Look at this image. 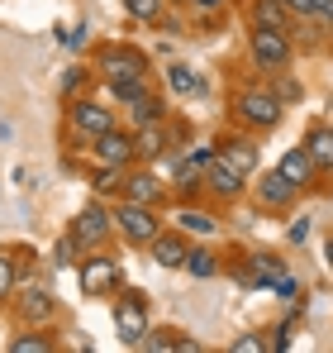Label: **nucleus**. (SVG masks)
Wrapping results in <instances>:
<instances>
[{"mask_svg":"<svg viewBox=\"0 0 333 353\" xmlns=\"http://www.w3.org/2000/svg\"><path fill=\"white\" fill-rule=\"evenodd\" d=\"M62 139H67V148H86L91 153V143L100 139V134H110L119 129V110H114L110 101H100V96H76V101H67L62 105Z\"/></svg>","mask_w":333,"mask_h":353,"instance_id":"obj_1","label":"nucleus"},{"mask_svg":"<svg viewBox=\"0 0 333 353\" xmlns=\"http://www.w3.org/2000/svg\"><path fill=\"white\" fill-rule=\"evenodd\" d=\"M228 119L238 129H248V134H267V129H277L281 119H286V101L272 86H243L228 101Z\"/></svg>","mask_w":333,"mask_h":353,"instance_id":"obj_2","label":"nucleus"},{"mask_svg":"<svg viewBox=\"0 0 333 353\" xmlns=\"http://www.w3.org/2000/svg\"><path fill=\"white\" fill-rule=\"evenodd\" d=\"M91 67L100 81H119V77H153V58L138 48V43H124V39H105L91 48Z\"/></svg>","mask_w":333,"mask_h":353,"instance_id":"obj_3","label":"nucleus"},{"mask_svg":"<svg viewBox=\"0 0 333 353\" xmlns=\"http://www.w3.org/2000/svg\"><path fill=\"white\" fill-rule=\"evenodd\" d=\"M110 215H114V234L124 239V243H133V248H148V243L166 230V220L158 215V205H143V201H129V196L114 201Z\"/></svg>","mask_w":333,"mask_h":353,"instance_id":"obj_4","label":"nucleus"},{"mask_svg":"<svg viewBox=\"0 0 333 353\" xmlns=\"http://www.w3.org/2000/svg\"><path fill=\"white\" fill-rule=\"evenodd\" d=\"M248 58L262 77H277L295 62V43L286 29H267V24H248Z\"/></svg>","mask_w":333,"mask_h":353,"instance_id":"obj_5","label":"nucleus"},{"mask_svg":"<svg viewBox=\"0 0 333 353\" xmlns=\"http://www.w3.org/2000/svg\"><path fill=\"white\" fill-rule=\"evenodd\" d=\"M76 287L86 301H100V296H114L124 287V268H119V258H114L110 248H100V253H86L81 263H76Z\"/></svg>","mask_w":333,"mask_h":353,"instance_id":"obj_6","label":"nucleus"},{"mask_svg":"<svg viewBox=\"0 0 333 353\" xmlns=\"http://www.w3.org/2000/svg\"><path fill=\"white\" fill-rule=\"evenodd\" d=\"M67 234L81 243V253H100V248H110V239H114V215H110V205H100V196H96V201H86V205L72 215Z\"/></svg>","mask_w":333,"mask_h":353,"instance_id":"obj_7","label":"nucleus"},{"mask_svg":"<svg viewBox=\"0 0 333 353\" xmlns=\"http://www.w3.org/2000/svg\"><path fill=\"white\" fill-rule=\"evenodd\" d=\"M148 330H153V305H148V296L143 292H119L114 301V334H119V344H129V349H138L143 339H148Z\"/></svg>","mask_w":333,"mask_h":353,"instance_id":"obj_8","label":"nucleus"},{"mask_svg":"<svg viewBox=\"0 0 333 353\" xmlns=\"http://www.w3.org/2000/svg\"><path fill=\"white\" fill-rule=\"evenodd\" d=\"M10 310H14V320H19V325H43V330H53L57 296L48 292L43 282H19V292L10 296Z\"/></svg>","mask_w":333,"mask_h":353,"instance_id":"obj_9","label":"nucleus"},{"mask_svg":"<svg viewBox=\"0 0 333 353\" xmlns=\"http://www.w3.org/2000/svg\"><path fill=\"white\" fill-rule=\"evenodd\" d=\"M91 158H96V163H114V168H133V163H138V139H133V129L119 124L110 134H100V139L91 143Z\"/></svg>","mask_w":333,"mask_h":353,"instance_id":"obj_10","label":"nucleus"},{"mask_svg":"<svg viewBox=\"0 0 333 353\" xmlns=\"http://www.w3.org/2000/svg\"><path fill=\"white\" fill-rule=\"evenodd\" d=\"M215 143H219V158L228 163V168H238L243 176H257L262 153H257V143H253V134H248V129H238V134H219Z\"/></svg>","mask_w":333,"mask_h":353,"instance_id":"obj_11","label":"nucleus"},{"mask_svg":"<svg viewBox=\"0 0 333 353\" xmlns=\"http://www.w3.org/2000/svg\"><path fill=\"white\" fill-rule=\"evenodd\" d=\"M124 196L129 201H143V205H166V186L158 181V163H133L124 176Z\"/></svg>","mask_w":333,"mask_h":353,"instance_id":"obj_12","label":"nucleus"},{"mask_svg":"<svg viewBox=\"0 0 333 353\" xmlns=\"http://www.w3.org/2000/svg\"><path fill=\"white\" fill-rule=\"evenodd\" d=\"M186 253H191V234H181L176 225H166L162 234L148 243V258H153L158 268H181V263H186Z\"/></svg>","mask_w":333,"mask_h":353,"instance_id":"obj_13","label":"nucleus"},{"mask_svg":"<svg viewBox=\"0 0 333 353\" xmlns=\"http://www.w3.org/2000/svg\"><path fill=\"white\" fill-rule=\"evenodd\" d=\"M300 196H305V191H300L290 176H281V172H267L262 181H257V205H267V210H290Z\"/></svg>","mask_w":333,"mask_h":353,"instance_id":"obj_14","label":"nucleus"},{"mask_svg":"<svg viewBox=\"0 0 333 353\" xmlns=\"http://www.w3.org/2000/svg\"><path fill=\"white\" fill-rule=\"evenodd\" d=\"M171 225H176L181 234H191V239H210L219 230L215 210H205V205H195V201H181V205L171 210Z\"/></svg>","mask_w":333,"mask_h":353,"instance_id":"obj_15","label":"nucleus"},{"mask_svg":"<svg viewBox=\"0 0 333 353\" xmlns=\"http://www.w3.org/2000/svg\"><path fill=\"white\" fill-rule=\"evenodd\" d=\"M277 172H281V176H290L300 191H310V186H314V176H319V163L310 158V148H305V143H295V148H286V153H281Z\"/></svg>","mask_w":333,"mask_h":353,"instance_id":"obj_16","label":"nucleus"},{"mask_svg":"<svg viewBox=\"0 0 333 353\" xmlns=\"http://www.w3.org/2000/svg\"><path fill=\"white\" fill-rule=\"evenodd\" d=\"M243 186H248V176L238 172V168H228L224 158L210 163V172H205V191H210V196H219V201H238Z\"/></svg>","mask_w":333,"mask_h":353,"instance_id":"obj_17","label":"nucleus"},{"mask_svg":"<svg viewBox=\"0 0 333 353\" xmlns=\"http://www.w3.org/2000/svg\"><path fill=\"white\" fill-rule=\"evenodd\" d=\"M171 134H176V124H171V119L133 129V139H138V163H158L166 148H171Z\"/></svg>","mask_w":333,"mask_h":353,"instance_id":"obj_18","label":"nucleus"},{"mask_svg":"<svg viewBox=\"0 0 333 353\" xmlns=\"http://www.w3.org/2000/svg\"><path fill=\"white\" fill-rule=\"evenodd\" d=\"M124 176H129V168L96 163V158H91V168H86V181H91V191H96L100 201H119V196H124Z\"/></svg>","mask_w":333,"mask_h":353,"instance_id":"obj_19","label":"nucleus"},{"mask_svg":"<svg viewBox=\"0 0 333 353\" xmlns=\"http://www.w3.org/2000/svg\"><path fill=\"white\" fill-rule=\"evenodd\" d=\"M100 86H105V101H110V105H124V110L158 91V86H153V77H119V81H100Z\"/></svg>","mask_w":333,"mask_h":353,"instance_id":"obj_20","label":"nucleus"},{"mask_svg":"<svg viewBox=\"0 0 333 353\" xmlns=\"http://www.w3.org/2000/svg\"><path fill=\"white\" fill-rule=\"evenodd\" d=\"M248 24H267V29H286V34H290L300 19H295L281 0H248Z\"/></svg>","mask_w":333,"mask_h":353,"instance_id":"obj_21","label":"nucleus"},{"mask_svg":"<svg viewBox=\"0 0 333 353\" xmlns=\"http://www.w3.org/2000/svg\"><path fill=\"white\" fill-rule=\"evenodd\" d=\"M166 119V101H162V91H153V96H143L138 105H129L124 110V124L129 129H143V124H162Z\"/></svg>","mask_w":333,"mask_h":353,"instance_id":"obj_22","label":"nucleus"},{"mask_svg":"<svg viewBox=\"0 0 333 353\" xmlns=\"http://www.w3.org/2000/svg\"><path fill=\"white\" fill-rule=\"evenodd\" d=\"M219 253L215 248H205V243H195L191 253H186V263H181V272H191L195 282H210V277H219Z\"/></svg>","mask_w":333,"mask_h":353,"instance_id":"obj_23","label":"nucleus"},{"mask_svg":"<svg viewBox=\"0 0 333 353\" xmlns=\"http://www.w3.org/2000/svg\"><path fill=\"white\" fill-rule=\"evenodd\" d=\"M166 86L176 96H200L205 91V77L191 67V62H166Z\"/></svg>","mask_w":333,"mask_h":353,"instance_id":"obj_24","label":"nucleus"},{"mask_svg":"<svg viewBox=\"0 0 333 353\" xmlns=\"http://www.w3.org/2000/svg\"><path fill=\"white\" fill-rule=\"evenodd\" d=\"M96 81H100V77H96V67H91V62L67 67V72H62V86H57V91H62V105H67V101H76V96H86Z\"/></svg>","mask_w":333,"mask_h":353,"instance_id":"obj_25","label":"nucleus"},{"mask_svg":"<svg viewBox=\"0 0 333 353\" xmlns=\"http://www.w3.org/2000/svg\"><path fill=\"white\" fill-rule=\"evenodd\" d=\"M5 349H10V353H53L57 339L43 330V325H24V334H14Z\"/></svg>","mask_w":333,"mask_h":353,"instance_id":"obj_26","label":"nucleus"},{"mask_svg":"<svg viewBox=\"0 0 333 353\" xmlns=\"http://www.w3.org/2000/svg\"><path fill=\"white\" fill-rule=\"evenodd\" d=\"M305 148H310V158L319 163V172H333V129L329 124H314V129L305 134Z\"/></svg>","mask_w":333,"mask_h":353,"instance_id":"obj_27","label":"nucleus"},{"mask_svg":"<svg viewBox=\"0 0 333 353\" xmlns=\"http://www.w3.org/2000/svg\"><path fill=\"white\" fill-rule=\"evenodd\" d=\"M124 10H129V19L133 24H148V29H158L166 14V0H124Z\"/></svg>","mask_w":333,"mask_h":353,"instance_id":"obj_28","label":"nucleus"},{"mask_svg":"<svg viewBox=\"0 0 333 353\" xmlns=\"http://www.w3.org/2000/svg\"><path fill=\"white\" fill-rule=\"evenodd\" d=\"M19 268H24L19 253H5V248H0V305L19 292Z\"/></svg>","mask_w":333,"mask_h":353,"instance_id":"obj_29","label":"nucleus"},{"mask_svg":"<svg viewBox=\"0 0 333 353\" xmlns=\"http://www.w3.org/2000/svg\"><path fill=\"white\" fill-rule=\"evenodd\" d=\"M243 263H248V268L257 272V282H262V287H267L272 277H281V272H286V263H281L277 253H248Z\"/></svg>","mask_w":333,"mask_h":353,"instance_id":"obj_30","label":"nucleus"},{"mask_svg":"<svg viewBox=\"0 0 333 353\" xmlns=\"http://www.w3.org/2000/svg\"><path fill=\"white\" fill-rule=\"evenodd\" d=\"M81 258H86V253H81V243H76L72 234H62V239L53 243V263H57V268H76Z\"/></svg>","mask_w":333,"mask_h":353,"instance_id":"obj_31","label":"nucleus"},{"mask_svg":"<svg viewBox=\"0 0 333 353\" xmlns=\"http://www.w3.org/2000/svg\"><path fill=\"white\" fill-rule=\"evenodd\" d=\"M233 353H267L272 349V339H262V334H233Z\"/></svg>","mask_w":333,"mask_h":353,"instance_id":"obj_32","label":"nucleus"},{"mask_svg":"<svg viewBox=\"0 0 333 353\" xmlns=\"http://www.w3.org/2000/svg\"><path fill=\"white\" fill-rule=\"evenodd\" d=\"M295 19H305V24H319V0H281Z\"/></svg>","mask_w":333,"mask_h":353,"instance_id":"obj_33","label":"nucleus"},{"mask_svg":"<svg viewBox=\"0 0 333 353\" xmlns=\"http://www.w3.org/2000/svg\"><path fill=\"white\" fill-rule=\"evenodd\" d=\"M267 292L277 296V301H295V277H290V272H281V277L267 282Z\"/></svg>","mask_w":333,"mask_h":353,"instance_id":"obj_34","label":"nucleus"},{"mask_svg":"<svg viewBox=\"0 0 333 353\" xmlns=\"http://www.w3.org/2000/svg\"><path fill=\"white\" fill-rule=\"evenodd\" d=\"M272 91H277L281 101H300V86H295L286 72H277V77H272Z\"/></svg>","mask_w":333,"mask_h":353,"instance_id":"obj_35","label":"nucleus"},{"mask_svg":"<svg viewBox=\"0 0 333 353\" xmlns=\"http://www.w3.org/2000/svg\"><path fill=\"white\" fill-rule=\"evenodd\" d=\"M158 29H166V34H191V29H186V19H181L171 5H166V14H162V24H158Z\"/></svg>","mask_w":333,"mask_h":353,"instance_id":"obj_36","label":"nucleus"},{"mask_svg":"<svg viewBox=\"0 0 333 353\" xmlns=\"http://www.w3.org/2000/svg\"><path fill=\"white\" fill-rule=\"evenodd\" d=\"M57 39H62L67 48H86V24H76V29H62Z\"/></svg>","mask_w":333,"mask_h":353,"instance_id":"obj_37","label":"nucleus"},{"mask_svg":"<svg viewBox=\"0 0 333 353\" xmlns=\"http://www.w3.org/2000/svg\"><path fill=\"white\" fill-rule=\"evenodd\" d=\"M191 10L195 14H215V10H224V0H191Z\"/></svg>","mask_w":333,"mask_h":353,"instance_id":"obj_38","label":"nucleus"},{"mask_svg":"<svg viewBox=\"0 0 333 353\" xmlns=\"http://www.w3.org/2000/svg\"><path fill=\"white\" fill-rule=\"evenodd\" d=\"M305 234H310V225H305V220H295V225H290V234H286V239H290V243H305Z\"/></svg>","mask_w":333,"mask_h":353,"instance_id":"obj_39","label":"nucleus"},{"mask_svg":"<svg viewBox=\"0 0 333 353\" xmlns=\"http://www.w3.org/2000/svg\"><path fill=\"white\" fill-rule=\"evenodd\" d=\"M324 258H329V268H333V239H329V248H324Z\"/></svg>","mask_w":333,"mask_h":353,"instance_id":"obj_40","label":"nucleus"}]
</instances>
